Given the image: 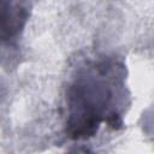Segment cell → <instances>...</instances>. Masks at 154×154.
Returning <instances> with one entry per match:
<instances>
[{
    "label": "cell",
    "mask_w": 154,
    "mask_h": 154,
    "mask_svg": "<svg viewBox=\"0 0 154 154\" xmlns=\"http://www.w3.org/2000/svg\"><path fill=\"white\" fill-rule=\"evenodd\" d=\"M28 13V0H0V45H8L18 37Z\"/></svg>",
    "instance_id": "7a4b0ae2"
},
{
    "label": "cell",
    "mask_w": 154,
    "mask_h": 154,
    "mask_svg": "<svg viewBox=\"0 0 154 154\" xmlns=\"http://www.w3.org/2000/svg\"><path fill=\"white\" fill-rule=\"evenodd\" d=\"M125 70L114 60L89 63L77 71L66 91V134L93 136L102 123L120 124L125 105Z\"/></svg>",
    "instance_id": "6da1fadb"
}]
</instances>
